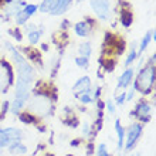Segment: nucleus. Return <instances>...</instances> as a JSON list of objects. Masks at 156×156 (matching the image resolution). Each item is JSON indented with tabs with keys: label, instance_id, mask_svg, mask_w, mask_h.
Here are the masks:
<instances>
[{
	"label": "nucleus",
	"instance_id": "nucleus-1",
	"mask_svg": "<svg viewBox=\"0 0 156 156\" xmlns=\"http://www.w3.org/2000/svg\"><path fill=\"white\" fill-rule=\"evenodd\" d=\"M153 85H155V66H146L139 71V74L135 80V91H139L142 94H151Z\"/></svg>",
	"mask_w": 156,
	"mask_h": 156
},
{
	"label": "nucleus",
	"instance_id": "nucleus-2",
	"mask_svg": "<svg viewBox=\"0 0 156 156\" xmlns=\"http://www.w3.org/2000/svg\"><path fill=\"white\" fill-rule=\"evenodd\" d=\"M90 6L98 19H101V20H108L109 19V16H111V3H109V0H90Z\"/></svg>",
	"mask_w": 156,
	"mask_h": 156
},
{
	"label": "nucleus",
	"instance_id": "nucleus-3",
	"mask_svg": "<svg viewBox=\"0 0 156 156\" xmlns=\"http://www.w3.org/2000/svg\"><path fill=\"white\" fill-rule=\"evenodd\" d=\"M140 135H142V125H140V123H133V125H131L126 132V138H125L126 142L123 144L125 149H126V151H131V149L135 148V145L138 144Z\"/></svg>",
	"mask_w": 156,
	"mask_h": 156
},
{
	"label": "nucleus",
	"instance_id": "nucleus-4",
	"mask_svg": "<svg viewBox=\"0 0 156 156\" xmlns=\"http://www.w3.org/2000/svg\"><path fill=\"white\" fill-rule=\"evenodd\" d=\"M50 98L44 97V95H37L31 99L30 102V109H33L36 114H40V115H45L47 112L50 111Z\"/></svg>",
	"mask_w": 156,
	"mask_h": 156
},
{
	"label": "nucleus",
	"instance_id": "nucleus-5",
	"mask_svg": "<svg viewBox=\"0 0 156 156\" xmlns=\"http://www.w3.org/2000/svg\"><path fill=\"white\" fill-rule=\"evenodd\" d=\"M13 74L10 67L6 62H0V92L6 91L9 84H12Z\"/></svg>",
	"mask_w": 156,
	"mask_h": 156
},
{
	"label": "nucleus",
	"instance_id": "nucleus-6",
	"mask_svg": "<svg viewBox=\"0 0 156 156\" xmlns=\"http://www.w3.org/2000/svg\"><path fill=\"white\" fill-rule=\"evenodd\" d=\"M73 91H74L77 95H82V94H91V82L88 77H82L80 78L77 82L73 87Z\"/></svg>",
	"mask_w": 156,
	"mask_h": 156
},
{
	"label": "nucleus",
	"instance_id": "nucleus-7",
	"mask_svg": "<svg viewBox=\"0 0 156 156\" xmlns=\"http://www.w3.org/2000/svg\"><path fill=\"white\" fill-rule=\"evenodd\" d=\"M133 114H135V116L142 119L144 122H148L151 119V105L146 102H139L136 105V109Z\"/></svg>",
	"mask_w": 156,
	"mask_h": 156
},
{
	"label": "nucleus",
	"instance_id": "nucleus-8",
	"mask_svg": "<svg viewBox=\"0 0 156 156\" xmlns=\"http://www.w3.org/2000/svg\"><path fill=\"white\" fill-rule=\"evenodd\" d=\"M0 133L7 136L10 142H19L21 139V131L17 128H6V129L0 128Z\"/></svg>",
	"mask_w": 156,
	"mask_h": 156
},
{
	"label": "nucleus",
	"instance_id": "nucleus-9",
	"mask_svg": "<svg viewBox=\"0 0 156 156\" xmlns=\"http://www.w3.org/2000/svg\"><path fill=\"white\" fill-rule=\"evenodd\" d=\"M71 3H73V0H57V3H55L54 9L50 13H51L53 16L62 14L64 12H67V10H68V7L71 6Z\"/></svg>",
	"mask_w": 156,
	"mask_h": 156
},
{
	"label": "nucleus",
	"instance_id": "nucleus-10",
	"mask_svg": "<svg viewBox=\"0 0 156 156\" xmlns=\"http://www.w3.org/2000/svg\"><path fill=\"white\" fill-rule=\"evenodd\" d=\"M132 77H133V70H132V68L125 70L122 73V75L119 77L116 88H126V87H129V84L132 82Z\"/></svg>",
	"mask_w": 156,
	"mask_h": 156
},
{
	"label": "nucleus",
	"instance_id": "nucleus-11",
	"mask_svg": "<svg viewBox=\"0 0 156 156\" xmlns=\"http://www.w3.org/2000/svg\"><path fill=\"white\" fill-rule=\"evenodd\" d=\"M74 30H75V33H77V36L87 37L88 33H90V24H87V21H80V23H77L74 26Z\"/></svg>",
	"mask_w": 156,
	"mask_h": 156
},
{
	"label": "nucleus",
	"instance_id": "nucleus-12",
	"mask_svg": "<svg viewBox=\"0 0 156 156\" xmlns=\"http://www.w3.org/2000/svg\"><path fill=\"white\" fill-rule=\"evenodd\" d=\"M153 34H155V30H149L148 33L144 36V38H142V41H140V45H139V55L142 53H144L145 50L148 48V45H149V43L152 41V38H153Z\"/></svg>",
	"mask_w": 156,
	"mask_h": 156
},
{
	"label": "nucleus",
	"instance_id": "nucleus-13",
	"mask_svg": "<svg viewBox=\"0 0 156 156\" xmlns=\"http://www.w3.org/2000/svg\"><path fill=\"white\" fill-rule=\"evenodd\" d=\"M119 21L121 24L125 26V27H129L132 24V13L131 10H121L119 13Z\"/></svg>",
	"mask_w": 156,
	"mask_h": 156
},
{
	"label": "nucleus",
	"instance_id": "nucleus-14",
	"mask_svg": "<svg viewBox=\"0 0 156 156\" xmlns=\"http://www.w3.org/2000/svg\"><path fill=\"white\" fill-rule=\"evenodd\" d=\"M115 129H116V133H118V149H122L123 144H125V131H123V128L121 126L119 119L115 123Z\"/></svg>",
	"mask_w": 156,
	"mask_h": 156
},
{
	"label": "nucleus",
	"instance_id": "nucleus-15",
	"mask_svg": "<svg viewBox=\"0 0 156 156\" xmlns=\"http://www.w3.org/2000/svg\"><path fill=\"white\" fill-rule=\"evenodd\" d=\"M9 146H10V152L12 153H26L27 152V148H26L24 145L20 144V140H19V142H12Z\"/></svg>",
	"mask_w": 156,
	"mask_h": 156
},
{
	"label": "nucleus",
	"instance_id": "nucleus-16",
	"mask_svg": "<svg viewBox=\"0 0 156 156\" xmlns=\"http://www.w3.org/2000/svg\"><path fill=\"white\" fill-rule=\"evenodd\" d=\"M57 3V0H43V3L40 4V10L43 13H50L54 9Z\"/></svg>",
	"mask_w": 156,
	"mask_h": 156
},
{
	"label": "nucleus",
	"instance_id": "nucleus-17",
	"mask_svg": "<svg viewBox=\"0 0 156 156\" xmlns=\"http://www.w3.org/2000/svg\"><path fill=\"white\" fill-rule=\"evenodd\" d=\"M27 37H29V41L31 43V44H37L38 40H40V37H41V30H33V31H29Z\"/></svg>",
	"mask_w": 156,
	"mask_h": 156
},
{
	"label": "nucleus",
	"instance_id": "nucleus-18",
	"mask_svg": "<svg viewBox=\"0 0 156 156\" xmlns=\"http://www.w3.org/2000/svg\"><path fill=\"white\" fill-rule=\"evenodd\" d=\"M78 51H80V54H81V55H84V57H90L91 51H92V47H91L90 43H84V44L80 45Z\"/></svg>",
	"mask_w": 156,
	"mask_h": 156
},
{
	"label": "nucleus",
	"instance_id": "nucleus-19",
	"mask_svg": "<svg viewBox=\"0 0 156 156\" xmlns=\"http://www.w3.org/2000/svg\"><path fill=\"white\" fill-rule=\"evenodd\" d=\"M29 19H30V16L29 14H26L23 10H20V12L16 14V23L17 24H26Z\"/></svg>",
	"mask_w": 156,
	"mask_h": 156
},
{
	"label": "nucleus",
	"instance_id": "nucleus-20",
	"mask_svg": "<svg viewBox=\"0 0 156 156\" xmlns=\"http://www.w3.org/2000/svg\"><path fill=\"white\" fill-rule=\"evenodd\" d=\"M136 57H138L136 48H135V45H132V47H131V53H129V55H128V58H126V61H125V66H129V64H132V62L136 60Z\"/></svg>",
	"mask_w": 156,
	"mask_h": 156
},
{
	"label": "nucleus",
	"instance_id": "nucleus-21",
	"mask_svg": "<svg viewBox=\"0 0 156 156\" xmlns=\"http://www.w3.org/2000/svg\"><path fill=\"white\" fill-rule=\"evenodd\" d=\"M75 64H77L78 67H81V68H87L88 64H90V60H88V57L80 55L78 58H75Z\"/></svg>",
	"mask_w": 156,
	"mask_h": 156
},
{
	"label": "nucleus",
	"instance_id": "nucleus-22",
	"mask_svg": "<svg viewBox=\"0 0 156 156\" xmlns=\"http://www.w3.org/2000/svg\"><path fill=\"white\" fill-rule=\"evenodd\" d=\"M23 12H24L26 14H29V16H33L34 13L37 12V6H36V4H27V6H24Z\"/></svg>",
	"mask_w": 156,
	"mask_h": 156
},
{
	"label": "nucleus",
	"instance_id": "nucleus-23",
	"mask_svg": "<svg viewBox=\"0 0 156 156\" xmlns=\"http://www.w3.org/2000/svg\"><path fill=\"white\" fill-rule=\"evenodd\" d=\"M97 156H109V155H108V148H107V145H105V144H101L98 146Z\"/></svg>",
	"mask_w": 156,
	"mask_h": 156
},
{
	"label": "nucleus",
	"instance_id": "nucleus-24",
	"mask_svg": "<svg viewBox=\"0 0 156 156\" xmlns=\"http://www.w3.org/2000/svg\"><path fill=\"white\" fill-rule=\"evenodd\" d=\"M27 55H29L30 60H36V61L40 58L38 51H37V50H33V48H27Z\"/></svg>",
	"mask_w": 156,
	"mask_h": 156
},
{
	"label": "nucleus",
	"instance_id": "nucleus-25",
	"mask_svg": "<svg viewBox=\"0 0 156 156\" xmlns=\"http://www.w3.org/2000/svg\"><path fill=\"white\" fill-rule=\"evenodd\" d=\"M80 99H81L82 104H91L92 102V98L90 97V94H82L81 97H80Z\"/></svg>",
	"mask_w": 156,
	"mask_h": 156
},
{
	"label": "nucleus",
	"instance_id": "nucleus-26",
	"mask_svg": "<svg viewBox=\"0 0 156 156\" xmlns=\"http://www.w3.org/2000/svg\"><path fill=\"white\" fill-rule=\"evenodd\" d=\"M20 118H21V121H23V122H27V123L34 122V118H33L31 115H30V114H23V115H21Z\"/></svg>",
	"mask_w": 156,
	"mask_h": 156
},
{
	"label": "nucleus",
	"instance_id": "nucleus-27",
	"mask_svg": "<svg viewBox=\"0 0 156 156\" xmlns=\"http://www.w3.org/2000/svg\"><path fill=\"white\" fill-rule=\"evenodd\" d=\"M125 99H126V94L122 92L119 97H116V104H118V105H122V104L125 102Z\"/></svg>",
	"mask_w": 156,
	"mask_h": 156
},
{
	"label": "nucleus",
	"instance_id": "nucleus-28",
	"mask_svg": "<svg viewBox=\"0 0 156 156\" xmlns=\"http://www.w3.org/2000/svg\"><path fill=\"white\" fill-rule=\"evenodd\" d=\"M107 109H108V112H109V114H114V112H115V105H114V102H112V101H108V102H107Z\"/></svg>",
	"mask_w": 156,
	"mask_h": 156
},
{
	"label": "nucleus",
	"instance_id": "nucleus-29",
	"mask_svg": "<svg viewBox=\"0 0 156 156\" xmlns=\"http://www.w3.org/2000/svg\"><path fill=\"white\" fill-rule=\"evenodd\" d=\"M82 133H84V135H88V133H90V125H88V123H84V126H82Z\"/></svg>",
	"mask_w": 156,
	"mask_h": 156
},
{
	"label": "nucleus",
	"instance_id": "nucleus-30",
	"mask_svg": "<svg viewBox=\"0 0 156 156\" xmlns=\"http://www.w3.org/2000/svg\"><path fill=\"white\" fill-rule=\"evenodd\" d=\"M133 94H135V88H132V90L126 94V99H128V101H131V99L133 98Z\"/></svg>",
	"mask_w": 156,
	"mask_h": 156
},
{
	"label": "nucleus",
	"instance_id": "nucleus-31",
	"mask_svg": "<svg viewBox=\"0 0 156 156\" xmlns=\"http://www.w3.org/2000/svg\"><path fill=\"white\" fill-rule=\"evenodd\" d=\"M136 156H139V155H136Z\"/></svg>",
	"mask_w": 156,
	"mask_h": 156
},
{
	"label": "nucleus",
	"instance_id": "nucleus-32",
	"mask_svg": "<svg viewBox=\"0 0 156 156\" xmlns=\"http://www.w3.org/2000/svg\"><path fill=\"white\" fill-rule=\"evenodd\" d=\"M0 148H2V146H0Z\"/></svg>",
	"mask_w": 156,
	"mask_h": 156
}]
</instances>
